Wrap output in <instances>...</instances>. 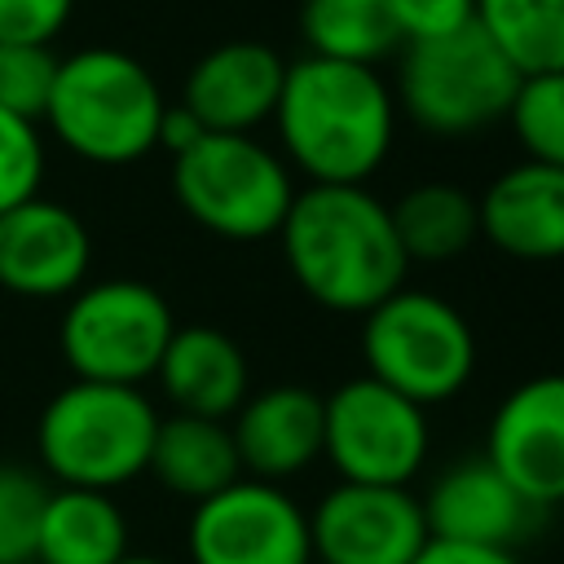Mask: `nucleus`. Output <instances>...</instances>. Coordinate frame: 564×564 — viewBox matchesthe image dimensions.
Listing matches in <instances>:
<instances>
[{
	"instance_id": "2f4dec72",
	"label": "nucleus",
	"mask_w": 564,
	"mask_h": 564,
	"mask_svg": "<svg viewBox=\"0 0 564 564\" xmlns=\"http://www.w3.org/2000/svg\"><path fill=\"white\" fill-rule=\"evenodd\" d=\"M119 564H172V560H159V555H132V551H128Z\"/></svg>"
},
{
	"instance_id": "f257e3e1",
	"label": "nucleus",
	"mask_w": 564,
	"mask_h": 564,
	"mask_svg": "<svg viewBox=\"0 0 564 564\" xmlns=\"http://www.w3.org/2000/svg\"><path fill=\"white\" fill-rule=\"evenodd\" d=\"M286 167L308 185H366L397 141V97L379 66L295 57L273 106Z\"/></svg>"
},
{
	"instance_id": "393cba45",
	"label": "nucleus",
	"mask_w": 564,
	"mask_h": 564,
	"mask_svg": "<svg viewBox=\"0 0 564 564\" xmlns=\"http://www.w3.org/2000/svg\"><path fill=\"white\" fill-rule=\"evenodd\" d=\"M48 489L53 485L40 471L0 463V564H35V533Z\"/></svg>"
},
{
	"instance_id": "7ed1b4c3",
	"label": "nucleus",
	"mask_w": 564,
	"mask_h": 564,
	"mask_svg": "<svg viewBox=\"0 0 564 564\" xmlns=\"http://www.w3.org/2000/svg\"><path fill=\"white\" fill-rule=\"evenodd\" d=\"M163 110L167 101L150 66L123 48L97 44L57 57L40 123H48L53 141L75 159L97 167H128L159 150Z\"/></svg>"
},
{
	"instance_id": "6ab92c4d",
	"label": "nucleus",
	"mask_w": 564,
	"mask_h": 564,
	"mask_svg": "<svg viewBox=\"0 0 564 564\" xmlns=\"http://www.w3.org/2000/svg\"><path fill=\"white\" fill-rule=\"evenodd\" d=\"M145 471L172 498H185L194 507V502L220 494L225 485H234L242 476V463H238L234 432H229L225 419H198V414H176L172 410L154 427Z\"/></svg>"
},
{
	"instance_id": "ddd939ff",
	"label": "nucleus",
	"mask_w": 564,
	"mask_h": 564,
	"mask_svg": "<svg viewBox=\"0 0 564 564\" xmlns=\"http://www.w3.org/2000/svg\"><path fill=\"white\" fill-rule=\"evenodd\" d=\"M93 234L57 198H26L0 212V291L18 300H66L88 282Z\"/></svg>"
},
{
	"instance_id": "1a4fd4ad",
	"label": "nucleus",
	"mask_w": 564,
	"mask_h": 564,
	"mask_svg": "<svg viewBox=\"0 0 564 564\" xmlns=\"http://www.w3.org/2000/svg\"><path fill=\"white\" fill-rule=\"evenodd\" d=\"M432 449L427 410L397 388L352 375L322 397V458L352 485H414Z\"/></svg>"
},
{
	"instance_id": "dca6fc26",
	"label": "nucleus",
	"mask_w": 564,
	"mask_h": 564,
	"mask_svg": "<svg viewBox=\"0 0 564 564\" xmlns=\"http://www.w3.org/2000/svg\"><path fill=\"white\" fill-rule=\"evenodd\" d=\"M480 238L502 256L546 264L564 260V167L520 159L476 198Z\"/></svg>"
},
{
	"instance_id": "4be33fe9",
	"label": "nucleus",
	"mask_w": 564,
	"mask_h": 564,
	"mask_svg": "<svg viewBox=\"0 0 564 564\" xmlns=\"http://www.w3.org/2000/svg\"><path fill=\"white\" fill-rule=\"evenodd\" d=\"M300 35L313 57L379 66L401 53L388 0H300Z\"/></svg>"
},
{
	"instance_id": "cd10ccee",
	"label": "nucleus",
	"mask_w": 564,
	"mask_h": 564,
	"mask_svg": "<svg viewBox=\"0 0 564 564\" xmlns=\"http://www.w3.org/2000/svg\"><path fill=\"white\" fill-rule=\"evenodd\" d=\"M388 9L401 31V44L436 40L476 22V0H388Z\"/></svg>"
},
{
	"instance_id": "f03ea898",
	"label": "nucleus",
	"mask_w": 564,
	"mask_h": 564,
	"mask_svg": "<svg viewBox=\"0 0 564 564\" xmlns=\"http://www.w3.org/2000/svg\"><path fill=\"white\" fill-rule=\"evenodd\" d=\"M278 238L295 286L326 313H370L410 269L388 203L366 185L295 189Z\"/></svg>"
},
{
	"instance_id": "2eb2a0df",
	"label": "nucleus",
	"mask_w": 564,
	"mask_h": 564,
	"mask_svg": "<svg viewBox=\"0 0 564 564\" xmlns=\"http://www.w3.org/2000/svg\"><path fill=\"white\" fill-rule=\"evenodd\" d=\"M242 476L291 480L322 458V397L304 383H273L247 392L229 419Z\"/></svg>"
},
{
	"instance_id": "7c9ffc66",
	"label": "nucleus",
	"mask_w": 564,
	"mask_h": 564,
	"mask_svg": "<svg viewBox=\"0 0 564 564\" xmlns=\"http://www.w3.org/2000/svg\"><path fill=\"white\" fill-rule=\"evenodd\" d=\"M203 132H207V128H203V123H198V119L176 101V106H167V110H163V119H159V150H167V154L176 159V154H181V150H189Z\"/></svg>"
},
{
	"instance_id": "9b49d317",
	"label": "nucleus",
	"mask_w": 564,
	"mask_h": 564,
	"mask_svg": "<svg viewBox=\"0 0 564 564\" xmlns=\"http://www.w3.org/2000/svg\"><path fill=\"white\" fill-rule=\"evenodd\" d=\"M313 564H410L427 542L423 502L405 485H330L308 511Z\"/></svg>"
},
{
	"instance_id": "b1692460",
	"label": "nucleus",
	"mask_w": 564,
	"mask_h": 564,
	"mask_svg": "<svg viewBox=\"0 0 564 564\" xmlns=\"http://www.w3.org/2000/svg\"><path fill=\"white\" fill-rule=\"evenodd\" d=\"M507 123L524 159L564 167V70L520 75V88L507 106Z\"/></svg>"
},
{
	"instance_id": "9d476101",
	"label": "nucleus",
	"mask_w": 564,
	"mask_h": 564,
	"mask_svg": "<svg viewBox=\"0 0 564 564\" xmlns=\"http://www.w3.org/2000/svg\"><path fill=\"white\" fill-rule=\"evenodd\" d=\"M185 555L189 564H313L308 511L282 485L238 476L194 502Z\"/></svg>"
},
{
	"instance_id": "bb28decb",
	"label": "nucleus",
	"mask_w": 564,
	"mask_h": 564,
	"mask_svg": "<svg viewBox=\"0 0 564 564\" xmlns=\"http://www.w3.org/2000/svg\"><path fill=\"white\" fill-rule=\"evenodd\" d=\"M44 163H48V154H44L40 123L22 119L13 110H0V212L40 194Z\"/></svg>"
},
{
	"instance_id": "0eeeda50",
	"label": "nucleus",
	"mask_w": 564,
	"mask_h": 564,
	"mask_svg": "<svg viewBox=\"0 0 564 564\" xmlns=\"http://www.w3.org/2000/svg\"><path fill=\"white\" fill-rule=\"evenodd\" d=\"M366 375L427 405L454 401L476 375V330L458 304L432 291L397 286L361 313Z\"/></svg>"
},
{
	"instance_id": "423d86ee",
	"label": "nucleus",
	"mask_w": 564,
	"mask_h": 564,
	"mask_svg": "<svg viewBox=\"0 0 564 564\" xmlns=\"http://www.w3.org/2000/svg\"><path fill=\"white\" fill-rule=\"evenodd\" d=\"M172 194L181 212L216 238H273L295 198L286 159L256 132H203L172 159Z\"/></svg>"
},
{
	"instance_id": "5701e85b",
	"label": "nucleus",
	"mask_w": 564,
	"mask_h": 564,
	"mask_svg": "<svg viewBox=\"0 0 564 564\" xmlns=\"http://www.w3.org/2000/svg\"><path fill=\"white\" fill-rule=\"evenodd\" d=\"M476 26L520 75L564 70V0H476Z\"/></svg>"
},
{
	"instance_id": "c756f323",
	"label": "nucleus",
	"mask_w": 564,
	"mask_h": 564,
	"mask_svg": "<svg viewBox=\"0 0 564 564\" xmlns=\"http://www.w3.org/2000/svg\"><path fill=\"white\" fill-rule=\"evenodd\" d=\"M410 564H520L511 546H480V542H445L427 538Z\"/></svg>"
},
{
	"instance_id": "20e7f679",
	"label": "nucleus",
	"mask_w": 564,
	"mask_h": 564,
	"mask_svg": "<svg viewBox=\"0 0 564 564\" xmlns=\"http://www.w3.org/2000/svg\"><path fill=\"white\" fill-rule=\"evenodd\" d=\"M159 410L141 388L70 379L35 419V458L53 485L115 494L145 476Z\"/></svg>"
},
{
	"instance_id": "a211bd4d",
	"label": "nucleus",
	"mask_w": 564,
	"mask_h": 564,
	"mask_svg": "<svg viewBox=\"0 0 564 564\" xmlns=\"http://www.w3.org/2000/svg\"><path fill=\"white\" fill-rule=\"evenodd\" d=\"M154 383L176 414L229 423L234 410L247 401L251 366L234 335L216 326H176L159 357Z\"/></svg>"
},
{
	"instance_id": "412c9836",
	"label": "nucleus",
	"mask_w": 564,
	"mask_h": 564,
	"mask_svg": "<svg viewBox=\"0 0 564 564\" xmlns=\"http://www.w3.org/2000/svg\"><path fill=\"white\" fill-rule=\"evenodd\" d=\"M392 229L410 264H445L458 260L480 238L476 198L449 181L410 185L392 207Z\"/></svg>"
},
{
	"instance_id": "c85d7f7f",
	"label": "nucleus",
	"mask_w": 564,
	"mask_h": 564,
	"mask_svg": "<svg viewBox=\"0 0 564 564\" xmlns=\"http://www.w3.org/2000/svg\"><path fill=\"white\" fill-rule=\"evenodd\" d=\"M75 0H0V40L53 44L70 22Z\"/></svg>"
},
{
	"instance_id": "a878e982",
	"label": "nucleus",
	"mask_w": 564,
	"mask_h": 564,
	"mask_svg": "<svg viewBox=\"0 0 564 564\" xmlns=\"http://www.w3.org/2000/svg\"><path fill=\"white\" fill-rule=\"evenodd\" d=\"M57 75V53L53 44H18L0 40V110H13L22 119L44 115L48 88Z\"/></svg>"
},
{
	"instance_id": "39448f33",
	"label": "nucleus",
	"mask_w": 564,
	"mask_h": 564,
	"mask_svg": "<svg viewBox=\"0 0 564 564\" xmlns=\"http://www.w3.org/2000/svg\"><path fill=\"white\" fill-rule=\"evenodd\" d=\"M520 88V70L498 53V44L471 22L463 31L401 44L397 53V115H405L427 137H476L507 119Z\"/></svg>"
},
{
	"instance_id": "6e6552de",
	"label": "nucleus",
	"mask_w": 564,
	"mask_h": 564,
	"mask_svg": "<svg viewBox=\"0 0 564 564\" xmlns=\"http://www.w3.org/2000/svg\"><path fill=\"white\" fill-rule=\"evenodd\" d=\"M176 330L172 304L141 278H101L66 295L57 348L75 379L141 388Z\"/></svg>"
},
{
	"instance_id": "f8f14e48",
	"label": "nucleus",
	"mask_w": 564,
	"mask_h": 564,
	"mask_svg": "<svg viewBox=\"0 0 564 564\" xmlns=\"http://www.w3.org/2000/svg\"><path fill=\"white\" fill-rule=\"evenodd\" d=\"M485 458L533 511L564 502V375H533L494 405Z\"/></svg>"
},
{
	"instance_id": "4468645a",
	"label": "nucleus",
	"mask_w": 564,
	"mask_h": 564,
	"mask_svg": "<svg viewBox=\"0 0 564 564\" xmlns=\"http://www.w3.org/2000/svg\"><path fill=\"white\" fill-rule=\"evenodd\" d=\"M286 62L273 44L260 40H229L207 48L181 88V106L207 132H256L273 119L282 93Z\"/></svg>"
},
{
	"instance_id": "aec40b11",
	"label": "nucleus",
	"mask_w": 564,
	"mask_h": 564,
	"mask_svg": "<svg viewBox=\"0 0 564 564\" xmlns=\"http://www.w3.org/2000/svg\"><path fill=\"white\" fill-rule=\"evenodd\" d=\"M128 555V516L115 494L53 485L40 511L35 564H119Z\"/></svg>"
},
{
	"instance_id": "f3484780",
	"label": "nucleus",
	"mask_w": 564,
	"mask_h": 564,
	"mask_svg": "<svg viewBox=\"0 0 564 564\" xmlns=\"http://www.w3.org/2000/svg\"><path fill=\"white\" fill-rule=\"evenodd\" d=\"M419 502H423L427 538L480 542V546H516L538 516L485 454L445 467Z\"/></svg>"
}]
</instances>
